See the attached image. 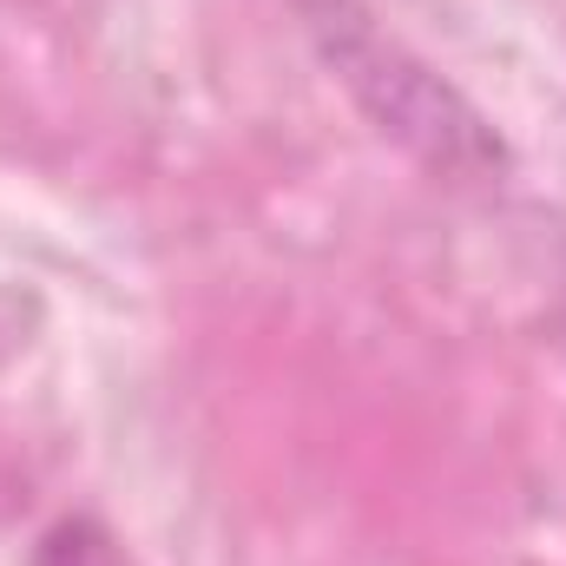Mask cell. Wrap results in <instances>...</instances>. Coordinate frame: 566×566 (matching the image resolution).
Instances as JSON below:
<instances>
[{
    "instance_id": "6da1fadb",
    "label": "cell",
    "mask_w": 566,
    "mask_h": 566,
    "mask_svg": "<svg viewBox=\"0 0 566 566\" xmlns=\"http://www.w3.org/2000/svg\"><path fill=\"white\" fill-rule=\"evenodd\" d=\"M310 46L323 53L329 80L356 99V113L396 139L434 178H494L507 171V139L494 119L448 86L409 40H396L363 0H296Z\"/></svg>"
},
{
    "instance_id": "7a4b0ae2",
    "label": "cell",
    "mask_w": 566,
    "mask_h": 566,
    "mask_svg": "<svg viewBox=\"0 0 566 566\" xmlns=\"http://www.w3.org/2000/svg\"><path fill=\"white\" fill-rule=\"evenodd\" d=\"M27 566H133V560H126L119 534H113L99 514H60V521L33 541Z\"/></svg>"
}]
</instances>
